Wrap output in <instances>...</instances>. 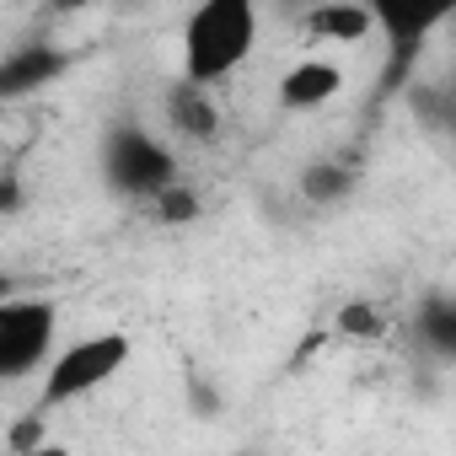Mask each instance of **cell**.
<instances>
[{"instance_id":"1","label":"cell","mask_w":456,"mask_h":456,"mask_svg":"<svg viewBox=\"0 0 456 456\" xmlns=\"http://www.w3.org/2000/svg\"><path fill=\"white\" fill-rule=\"evenodd\" d=\"M258 49V0H199L183 22V76L220 86Z\"/></svg>"},{"instance_id":"2","label":"cell","mask_w":456,"mask_h":456,"mask_svg":"<svg viewBox=\"0 0 456 456\" xmlns=\"http://www.w3.org/2000/svg\"><path fill=\"white\" fill-rule=\"evenodd\" d=\"M129 365V333H86L76 338L70 349H54L49 365H44V392H38V408H65V403H81L86 392L108 387L118 370Z\"/></svg>"},{"instance_id":"3","label":"cell","mask_w":456,"mask_h":456,"mask_svg":"<svg viewBox=\"0 0 456 456\" xmlns=\"http://www.w3.org/2000/svg\"><path fill=\"white\" fill-rule=\"evenodd\" d=\"M60 338V306L49 296H0V381L38 376Z\"/></svg>"},{"instance_id":"4","label":"cell","mask_w":456,"mask_h":456,"mask_svg":"<svg viewBox=\"0 0 456 456\" xmlns=\"http://www.w3.org/2000/svg\"><path fill=\"white\" fill-rule=\"evenodd\" d=\"M108 183L129 199H156L167 183H177V156L140 124H124L108 140Z\"/></svg>"},{"instance_id":"5","label":"cell","mask_w":456,"mask_h":456,"mask_svg":"<svg viewBox=\"0 0 456 456\" xmlns=\"http://www.w3.org/2000/svg\"><path fill=\"white\" fill-rule=\"evenodd\" d=\"M370 22L387 33V49H392V65H387V86H397L408 76V65L419 60L424 38L456 12V0H365Z\"/></svg>"},{"instance_id":"6","label":"cell","mask_w":456,"mask_h":456,"mask_svg":"<svg viewBox=\"0 0 456 456\" xmlns=\"http://www.w3.org/2000/svg\"><path fill=\"white\" fill-rule=\"evenodd\" d=\"M65 70H70V49H60L49 38H33V44H22L0 60V102H28L33 92H44Z\"/></svg>"},{"instance_id":"7","label":"cell","mask_w":456,"mask_h":456,"mask_svg":"<svg viewBox=\"0 0 456 456\" xmlns=\"http://www.w3.org/2000/svg\"><path fill=\"white\" fill-rule=\"evenodd\" d=\"M167 124H172L183 140L209 145V140L220 134V102H215V86L177 76V81H172V92H167Z\"/></svg>"},{"instance_id":"8","label":"cell","mask_w":456,"mask_h":456,"mask_svg":"<svg viewBox=\"0 0 456 456\" xmlns=\"http://www.w3.org/2000/svg\"><path fill=\"white\" fill-rule=\"evenodd\" d=\"M338 92H344V65L338 60H301L280 81V108L312 113V108H328Z\"/></svg>"},{"instance_id":"9","label":"cell","mask_w":456,"mask_h":456,"mask_svg":"<svg viewBox=\"0 0 456 456\" xmlns=\"http://www.w3.org/2000/svg\"><path fill=\"white\" fill-rule=\"evenodd\" d=\"M370 12L365 0H322V6L306 12V33L312 38H328V44H360L370 33Z\"/></svg>"},{"instance_id":"10","label":"cell","mask_w":456,"mask_h":456,"mask_svg":"<svg viewBox=\"0 0 456 456\" xmlns=\"http://www.w3.org/2000/svg\"><path fill=\"white\" fill-rule=\"evenodd\" d=\"M354 188V167H344V161H317V167H306V177H301V193L312 199V204H333V199H344Z\"/></svg>"},{"instance_id":"11","label":"cell","mask_w":456,"mask_h":456,"mask_svg":"<svg viewBox=\"0 0 456 456\" xmlns=\"http://www.w3.org/2000/svg\"><path fill=\"white\" fill-rule=\"evenodd\" d=\"M338 333H344V338H381V333H387V312L370 306V301H349V306L338 312Z\"/></svg>"},{"instance_id":"12","label":"cell","mask_w":456,"mask_h":456,"mask_svg":"<svg viewBox=\"0 0 456 456\" xmlns=\"http://www.w3.org/2000/svg\"><path fill=\"white\" fill-rule=\"evenodd\" d=\"M419 322H424V338H429L440 354H451V349H456V306H451L445 296H440V301H429Z\"/></svg>"},{"instance_id":"13","label":"cell","mask_w":456,"mask_h":456,"mask_svg":"<svg viewBox=\"0 0 456 456\" xmlns=\"http://www.w3.org/2000/svg\"><path fill=\"white\" fill-rule=\"evenodd\" d=\"M151 204H156V220H172V225H177V220H193V215H199V199H193L188 188H177V183H167V188H161V193H156Z\"/></svg>"},{"instance_id":"14","label":"cell","mask_w":456,"mask_h":456,"mask_svg":"<svg viewBox=\"0 0 456 456\" xmlns=\"http://www.w3.org/2000/svg\"><path fill=\"white\" fill-rule=\"evenodd\" d=\"M38 440H44V429H38V419H22V424L12 429V445H17V451H33Z\"/></svg>"},{"instance_id":"15","label":"cell","mask_w":456,"mask_h":456,"mask_svg":"<svg viewBox=\"0 0 456 456\" xmlns=\"http://www.w3.org/2000/svg\"><path fill=\"white\" fill-rule=\"evenodd\" d=\"M97 0H49V12L54 17H81V12H92Z\"/></svg>"},{"instance_id":"16","label":"cell","mask_w":456,"mask_h":456,"mask_svg":"<svg viewBox=\"0 0 456 456\" xmlns=\"http://www.w3.org/2000/svg\"><path fill=\"white\" fill-rule=\"evenodd\" d=\"M12 290H17V280H12L6 269H0V296H12Z\"/></svg>"}]
</instances>
